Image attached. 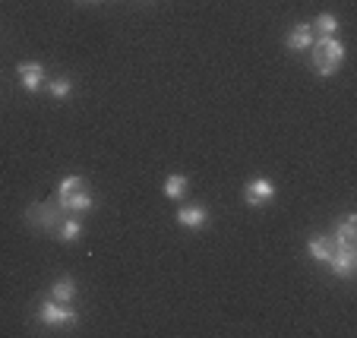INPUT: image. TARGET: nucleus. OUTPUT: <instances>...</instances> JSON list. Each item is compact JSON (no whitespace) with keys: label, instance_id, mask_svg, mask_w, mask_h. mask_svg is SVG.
<instances>
[{"label":"nucleus","instance_id":"nucleus-7","mask_svg":"<svg viewBox=\"0 0 357 338\" xmlns=\"http://www.w3.org/2000/svg\"><path fill=\"white\" fill-rule=\"evenodd\" d=\"M177 224H183V228H190V231H199L209 224V212L196 203L181 206V209H177Z\"/></svg>","mask_w":357,"mask_h":338},{"label":"nucleus","instance_id":"nucleus-6","mask_svg":"<svg viewBox=\"0 0 357 338\" xmlns=\"http://www.w3.org/2000/svg\"><path fill=\"white\" fill-rule=\"evenodd\" d=\"M16 73H20V82L26 92H38L41 86H45V67H41L38 61H26L16 67Z\"/></svg>","mask_w":357,"mask_h":338},{"label":"nucleus","instance_id":"nucleus-17","mask_svg":"<svg viewBox=\"0 0 357 338\" xmlns=\"http://www.w3.org/2000/svg\"><path fill=\"white\" fill-rule=\"evenodd\" d=\"M89 3H98V0H89Z\"/></svg>","mask_w":357,"mask_h":338},{"label":"nucleus","instance_id":"nucleus-13","mask_svg":"<svg viewBox=\"0 0 357 338\" xmlns=\"http://www.w3.org/2000/svg\"><path fill=\"white\" fill-rule=\"evenodd\" d=\"M357 237V215H344L342 224L335 228V244H354Z\"/></svg>","mask_w":357,"mask_h":338},{"label":"nucleus","instance_id":"nucleus-16","mask_svg":"<svg viewBox=\"0 0 357 338\" xmlns=\"http://www.w3.org/2000/svg\"><path fill=\"white\" fill-rule=\"evenodd\" d=\"M313 32H319V35H335L338 32V16H332V13H323V16H317V22H313Z\"/></svg>","mask_w":357,"mask_h":338},{"label":"nucleus","instance_id":"nucleus-4","mask_svg":"<svg viewBox=\"0 0 357 338\" xmlns=\"http://www.w3.org/2000/svg\"><path fill=\"white\" fill-rule=\"evenodd\" d=\"M275 199V183L269 177H253V180L243 187V203L253 206V209H263Z\"/></svg>","mask_w":357,"mask_h":338},{"label":"nucleus","instance_id":"nucleus-9","mask_svg":"<svg viewBox=\"0 0 357 338\" xmlns=\"http://www.w3.org/2000/svg\"><path fill=\"white\" fill-rule=\"evenodd\" d=\"M332 250H335V237H329V234H317V237H310V244H307V253H310V259H317V263H329Z\"/></svg>","mask_w":357,"mask_h":338},{"label":"nucleus","instance_id":"nucleus-10","mask_svg":"<svg viewBox=\"0 0 357 338\" xmlns=\"http://www.w3.org/2000/svg\"><path fill=\"white\" fill-rule=\"evenodd\" d=\"M284 45H288V51H310V45H313V29L307 26V22L294 26V29L288 32V38H284Z\"/></svg>","mask_w":357,"mask_h":338},{"label":"nucleus","instance_id":"nucleus-2","mask_svg":"<svg viewBox=\"0 0 357 338\" xmlns=\"http://www.w3.org/2000/svg\"><path fill=\"white\" fill-rule=\"evenodd\" d=\"M313 51V67H317L319 76H335L344 63V45L335 38V35H319L310 45Z\"/></svg>","mask_w":357,"mask_h":338},{"label":"nucleus","instance_id":"nucleus-8","mask_svg":"<svg viewBox=\"0 0 357 338\" xmlns=\"http://www.w3.org/2000/svg\"><path fill=\"white\" fill-rule=\"evenodd\" d=\"M61 218H63L61 206H32V209H29V222L41 224V228H57Z\"/></svg>","mask_w":357,"mask_h":338},{"label":"nucleus","instance_id":"nucleus-1","mask_svg":"<svg viewBox=\"0 0 357 338\" xmlns=\"http://www.w3.org/2000/svg\"><path fill=\"white\" fill-rule=\"evenodd\" d=\"M57 206H61L67 215H79V212H89L95 206L92 193L86 190V177L79 174H70L61 180L57 187Z\"/></svg>","mask_w":357,"mask_h":338},{"label":"nucleus","instance_id":"nucleus-15","mask_svg":"<svg viewBox=\"0 0 357 338\" xmlns=\"http://www.w3.org/2000/svg\"><path fill=\"white\" fill-rule=\"evenodd\" d=\"M165 197H168V199H183V197H187V177H183V174H171L168 180H165Z\"/></svg>","mask_w":357,"mask_h":338},{"label":"nucleus","instance_id":"nucleus-5","mask_svg":"<svg viewBox=\"0 0 357 338\" xmlns=\"http://www.w3.org/2000/svg\"><path fill=\"white\" fill-rule=\"evenodd\" d=\"M354 263H357L354 244H335V250H332V256H329L332 272H335L338 278H351V272H354Z\"/></svg>","mask_w":357,"mask_h":338},{"label":"nucleus","instance_id":"nucleus-14","mask_svg":"<svg viewBox=\"0 0 357 338\" xmlns=\"http://www.w3.org/2000/svg\"><path fill=\"white\" fill-rule=\"evenodd\" d=\"M47 92H51L54 102H63V98L73 92V79H70V76H54V79L47 82Z\"/></svg>","mask_w":357,"mask_h":338},{"label":"nucleus","instance_id":"nucleus-3","mask_svg":"<svg viewBox=\"0 0 357 338\" xmlns=\"http://www.w3.org/2000/svg\"><path fill=\"white\" fill-rule=\"evenodd\" d=\"M38 323L51 325V329H57V325H76L79 323V313L70 304H57V300L47 298L45 304L38 307Z\"/></svg>","mask_w":357,"mask_h":338},{"label":"nucleus","instance_id":"nucleus-12","mask_svg":"<svg viewBox=\"0 0 357 338\" xmlns=\"http://www.w3.org/2000/svg\"><path fill=\"white\" fill-rule=\"evenodd\" d=\"M76 298V282L70 275L57 278L54 284H51V300H57V304H73Z\"/></svg>","mask_w":357,"mask_h":338},{"label":"nucleus","instance_id":"nucleus-11","mask_svg":"<svg viewBox=\"0 0 357 338\" xmlns=\"http://www.w3.org/2000/svg\"><path fill=\"white\" fill-rule=\"evenodd\" d=\"M54 234H57V240H63V244H73V240H79V237H82V222L76 215L61 218V222H57V228H54Z\"/></svg>","mask_w":357,"mask_h":338}]
</instances>
